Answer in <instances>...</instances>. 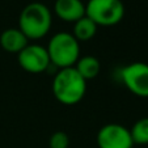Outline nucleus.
Returning a JSON list of instances; mask_svg holds the SVG:
<instances>
[{
	"label": "nucleus",
	"mask_w": 148,
	"mask_h": 148,
	"mask_svg": "<svg viewBox=\"0 0 148 148\" xmlns=\"http://www.w3.org/2000/svg\"><path fill=\"white\" fill-rule=\"evenodd\" d=\"M87 92V81L80 76L75 67L62 68L54 76L53 93L63 105L80 102Z\"/></svg>",
	"instance_id": "f257e3e1"
},
{
	"label": "nucleus",
	"mask_w": 148,
	"mask_h": 148,
	"mask_svg": "<svg viewBox=\"0 0 148 148\" xmlns=\"http://www.w3.org/2000/svg\"><path fill=\"white\" fill-rule=\"evenodd\" d=\"M53 24L51 11L42 3L34 1L21 11L18 29L28 39H41L50 32Z\"/></svg>",
	"instance_id": "f03ea898"
},
{
	"label": "nucleus",
	"mask_w": 148,
	"mask_h": 148,
	"mask_svg": "<svg viewBox=\"0 0 148 148\" xmlns=\"http://www.w3.org/2000/svg\"><path fill=\"white\" fill-rule=\"evenodd\" d=\"M51 64L62 68L73 67L80 58V45L79 41L72 36V33L59 32L51 37L47 47Z\"/></svg>",
	"instance_id": "7ed1b4c3"
},
{
	"label": "nucleus",
	"mask_w": 148,
	"mask_h": 148,
	"mask_svg": "<svg viewBox=\"0 0 148 148\" xmlns=\"http://www.w3.org/2000/svg\"><path fill=\"white\" fill-rule=\"evenodd\" d=\"M85 16L97 26H114L125 16V5L121 0H88Z\"/></svg>",
	"instance_id": "20e7f679"
},
{
	"label": "nucleus",
	"mask_w": 148,
	"mask_h": 148,
	"mask_svg": "<svg viewBox=\"0 0 148 148\" xmlns=\"http://www.w3.org/2000/svg\"><path fill=\"white\" fill-rule=\"evenodd\" d=\"M121 80L125 87L142 98H148V64L143 62L130 63L121 70Z\"/></svg>",
	"instance_id": "39448f33"
},
{
	"label": "nucleus",
	"mask_w": 148,
	"mask_h": 148,
	"mask_svg": "<svg viewBox=\"0 0 148 148\" xmlns=\"http://www.w3.org/2000/svg\"><path fill=\"white\" fill-rule=\"evenodd\" d=\"M20 67L29 73H41L51 66L46 47L41 45H28L17 54Z\"/></svg>",
	"instance_id": "423d86ee"
},
{
	"label": "nucleus",
	"mask_w": 148,
	"mask_h": 148,
	"mask_svg": "<svg viewBox=\"0 0 148 148\" xmlns=\"http://www.w3.org/2000/svg\"><path fill=\"white\" fill-rule=\"evenodd\" d=\"M97 144L100 148H132L134 142L127 127L119 123H108L98 131Z\"/></svg>",
	"instance_id": "0eeeda50"
},
{
	"label": "nucleus",
	"mask_w": 148,
	"mask_h": 148,
	"mask_svg": "<svg viewBox=\"0 0 148 148\" xmlns=\"http://www.w3.org/2000/svg\"><path fill=\"white\" fill-rule=\"evenodd\" d=\"M55 14L66 23H76L85 16V4L81 0H56Z\"/></svg>",
	"instance_id": "6e6552de"
},
{
	"label": "nucleus",
	"mask_w": 148,
	"mask_h": 148,
	"mask_svg": "<svg viewBox=\"0 0 148 148\" xmlns=\"http://www.w3.org/2000/svg\"><path fill=\"white\" fill-rule=\"evenodd\" d=\"M28 42L29 39L18 28L5 29L0 36V46L7 53L18 54L23 49H25L29 45Z\"/></svg>",
	"instance_id": "1a4fd4ad"
},
{
	"label": "nucleus",
	"mask_w": 148,
	"mask_h": 148,
	"mask_svg": "<svg viewBox=\"0 0 148 148\" xmlns=\"http://www.w3.org/2000/svg\"><path fill=\"white\" fill-rule=\"evenodd\" d=\"M73 67H75V70L80 73V76L85 81L95 79L100 73V70H101V64L98 62V59L92 55L79 58Z\"/></svg>",
	"instance_id": "9d476101"
},
{
	"label": "nucleus",
	"mask_w": 148,
	"mask_h": 148,
	"mask_svg": "<svg viewBox=\"0 0 148 148\" xmlns=\"http://www.w3.org/2000/svg\"><path fill=\"white\" fill-rule=\"evenodd\" d=\"M98 26L93 23L89 17L84 16L80 20H77L76 23H73L72 29V36L77 39L79 42H85L92 39L97 33Z\"/></svg>",
	"instance_id": "9b49d317"
},
{
	"label": "nucleus",
	"mask_w": 148,
	"mask_h": 148,
	"mask_svg": "<svg viewBox=\"0 0 148 148\" xmlns=\"http://www.w3.org/2000/svg\"><path fill=\"white\" fill-rule=\"evenodd\" d=\"M134 144H148V117L140 118L130 130Z\"/></svg>",
	"instance_id": "f8f14e48"
},
{
	"label": "nucleus",
	"mask_w": 148,
	"mask_h": 148,
	"mask_svg": "<svg viewBox=\"0 0 148 148\" xmlns=\"http://www.w3.org/2000/svg\"><path fill=\"white\" fill-rule=\"evenodd\" d=\"M70 139L68 135L63 131H56L50 136L49 140V147L50 148H68Z\"/></svg>",
	"instance_id": "ddd939ff"
}]
</instances>
